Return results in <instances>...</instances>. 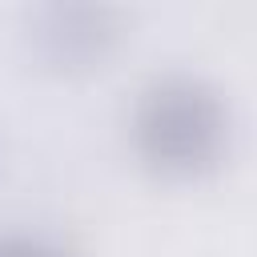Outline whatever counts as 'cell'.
Segmentation results:
<instances>
[{
	"label": "cell",
	"mask_w": 257,
	"mask_h": 257,
	"mask_svg": "<svg viewBox=\"0 0 257 257\" xmlns=\"http://www.w3.org/2000/svg\"><path fill=\"white\" fill-rule=\"evenodd\" d=\"M128 40V16L108 0H48L24 12L20 52L48 80H88Z\"/></svg>",
	"instance_id": "cell-2"
},
{
	"label": "cell",
	"mask_w": 257,
	"mask_h": 257,
	"mask_svg": "<svg viewBox=\"0 0 257 257\" xmlns=\"http://www.w3.org/2000/svg\"><path fill=\"white\" fill-rule=\"evenodd\" d=\"M124 128L145 173L169 185H189L229 161L233 104L205 72L165 68L137 88Z\"/></svg>",
	"instance_id": "cell-1"
},
{
	"label": "cell",
	"mask_w": 257,
	"mask_h": 257,
	"mask_svg": "<svg viewBox=\"0 0 257 257\" xmlns=\"http://www.w3.org/2000/svg\"><path fill=\"white\" fill-rule=\"evenodd\" d=\"M0 257H76V253L40 233H0Z\"/></svg>",
	"instance_id": "cell-3"
},
{
	"label": "cell",
	"mask_w": 257,
	"mask_h": 257,
	"mask_svg": "<svg viewBox=\"0 0 257 257\" xmlns=\"http://www.w3.org/2000/svg\"><path fill=\"white\" fill-rule=\"evenodd\" d=\"M4 173H8V133L0 124V181H4Z\"/></svg>",
	"instance_id": "cell-4"
}]
</instances>
